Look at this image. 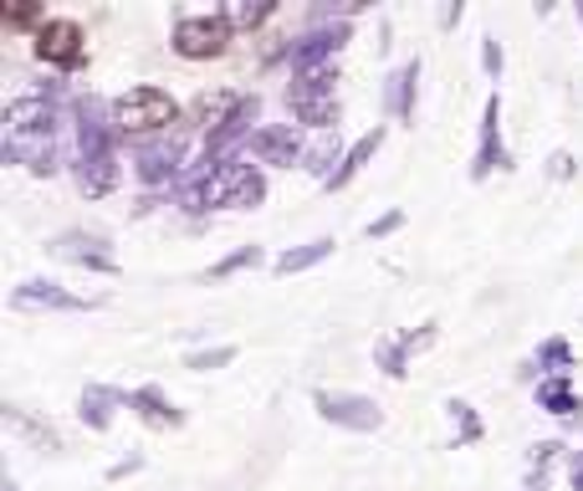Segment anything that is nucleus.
<instances>
[{
  "label": "nucleus",
  "mask_w": 583,
  "mask_h": 491,
  "mask_svg": "<svg viewBox=\"0 0 583 491\" xmlns=\"http://www.w3.org/2000/svg\"><path fill=\"white\" fill-rule=\"evenodd\" d=\"M333 246H338L333 236H318V241H307V246H292V252H282V256H277V272H282V277H292V272H307V266L328 262Z\"/></svg>",
  "instance_id": "nucleus-22"
},
{
  "label": "nucleus",
  "mask_w": 583,
  "mask_h": 491,
  "mask_svg": "<svg viewBox=\"0 0 583 491\" xmlns=\"http://www.w3.org/2000/svg\"><path fill=\"white\" fill-rule=\"evenodd\" d=\"M180 119V103H174L164 88H129V93L113 103V123L119 133H160Z\"/></svg>",
  "instance_id": "nucleus-4"
},
{
  "label": "nucleus",
  "mask_w": 583,
  "mask_h": 491,
  "mask_svg": "<svg viewBox=\"0 0 583 491\" xmlns=\"http://www.w3.org/2000/svg\"><path fill=\"white\" fill-rule=\"evenodd\" d=\"M579 16H583V6H579Z\"/></svg>",
  "instance_id": "nucleus-39"
},
{
  "label": "nucleus",
  "mask_w": 583,
  "mask_h": 491,
  "mask_svg": "<svg viewBox=\"0 0 583 491\" xmlns=\"http://www.w3.org/2000/svg\"><path fill=\"white\" fill-rule=\"evenodd\" d=\"M6 420H11L16 430H27L31 440H41L47 451H62V440H57V430H52V426H37V420H27V410H16V405H6Z\"/></svg>",
  "instance_id": "nucleus-26"
},
{
  "label": "nucleus",
  "mask_w": 583,
  "mask_h": 491,
  "mask_svg": "<svg viewBox=\"0 0 583 491\" xmlns=\"http://www.w3.org/2000/svg\"><path fill=\"white\" fill-rule=\"evenodd\" d=\"M456 21H461V0H456V6H446V11H440V27H456Z\"/></svg>",
  "instance_id": "nucleus-37"
},
{
  "label": "nucleus",
  "mask_w": 583,
  "mask_h": 491,
  "mask_svg": "<svg viewBox=\"0 0 583 491\" xmlns=\"http://www.w3.org/2000/svg\"><path fill=\"white\" fill-rule=\"evenodd\" d=\"M231 41V21L226 16H185L174 27V52L190 57V62H205V57H221Z\"/></svg>",
  "instance_id": "nucleus-6"
},
{
  "label": "nucleus",
  "mask_w": 583,
  "mask_h": 491,
  "mask_svg": "<svg viewBox=\"0 0 583 491\" xmlns=\"http://www.w3.org/2000/svg\"><path fill=\"white\" fill-rule=\"evenodd\" d=\"M333 82H338V72H333V67L297 72V78H292L287 108L297 113V123H307V129H318V133H333V123H338V98H333Z\"/></svg>",
  "instance_id": "nucleus-3"
},
{
  "label": "nucleus",
  "mask_w": 583,
  "mask_h": 491,
  "mask_svg": "<svg viewBox=\"0 0 583 491\" xmlns=\"http://www.w3.org/2000/svg\"><path fill=\"white\" fill-rule=\"evenodd\" d=\"M333 164H344V160H338V129H333V133H318V144L307 149V170H318V174H323V185L333 180Z\"/></svg>",
  "instance_id": "nucleus-24"
},
{
  "label": "nucleus",
  "mask_w": 583,
  "mask_h": 491,
  "mask_svg": "<svg viewBox=\"0 0 583 491\" xmlns=\"http://www.w3.org/2000/svg\"><path fill=\"white\" fill-rule=\"evenodd\" d=\"M256 113H262V98H256V93H246V98H241V108H236V113H231V119L221 123V129H215L211 139H205V154H200V170H211V164L221 170V164H226V154L236 149V139L256 133V129H252V123H256Z\"/></svg>",
  "instance_id": "nucleus-11"
},
{
  "label": "nucleus",
  "mask_w": 583,
  "mask_h": 491,
  "mask_svg": "<svg viewBox=\"0 0 583 491\" xmlns=\"http://www.w3.org/2000/svg\"><path fill=\"white\" fill-rule=\"evenodd\" d=\"M399 226H405V215H399V211H389V215H379V221L369 226V236L379 241V236H389V231H399Z\"/></svg>",
  "instance_id": "nucleus-32"
},
{
  "label": "nucleus",
  "mask_w": 583,
  "mask_h": 491,
  "mask_svg": "<svg viewBox=\"0 0 583 491\" xmlns=\"http://www.w3.org/2000/svg\"><path fill=\"white\" fill-rule=\"evenodd\" d=\"M11 307H16V313H93V303H88V297L67 293V287H57V282H41V277L21 282V287L11 293Z\"/></svg>",
  "instance_id": "nucleus-10"
},
{
  "label": "nucleus",
  "mask_w": 583,
  "mask_h": 491,
  "mask_svg": "<svg viewBox=\"0 0 583 491\" xmlns=\"http://www.w3.org/2000/svg\"><path fill=\"white\" fill-rule=\"evenodd\" d=\"M379 144H385V129H369V133H364V139H358V144L344 154V164L333 170L328 190H344V185H348V180H354L358 170H369V160H374V154H379Z\"/></svg>",
  "instance_id": "nucleus-20"
},
{
  "label": "nucleus",
  "mask_w": 583,
  "mask_h": 491,
  "mask_svg": "<svg viewBox=\"0 0 583 491\" xmlns=\"http://www.w3.org/2000/svg\"><path fill=\"white\" fill-rule=\"evenodd\" d=\"M272 11H277L272 0H256V6H231V11H221V16H226L231 27H262Z\"/></svg>",
  "instance_id": "nucleus-30"
},
{
  "label": "nucleus",
  "mask_w": 583,
  "mask_h": 491,
  "mask_svg": "<svg viewBox=\"0 0 583 491\" xmlns=\"http://www.w3.org/2000/svg\"><path fill=\"white\" fill-rule=\"evenodd\" d=\"M129 471H139V456H129V461H119V466H113V471H108V477L119 481V477H129Z\"/></svg>",
  "instance_id": "nucleus-36"
},
{
  "label": "nucleus",
  "mask_w": 583,
  "mask_h": 491,
  "mask_svg": "<svg viewBox=\"0 0 583 491\" xmlns=\"http://www.w3.org/2000/svg\"><path fill=\"white\" fill-rule=\"evenodd\" d=\"M348 41V21H338V27H318V31H307L303 41H292L287 47V57H292V67L297 72H318L323 62H328L338 47Z\"/></svg>",
  "instance_id": "nucleus-16"
},
{
  "label": "nucleus",
  "mask_w": 583,
  "mask_h": 491,
  "mask_svg": "<svg viewBox=\"0 0 583 491\" xmlns=\"http://www.w3.org/2000/svg\"><path fill=\"white\" fill-rule=\"evenodd\" d=\"M252 154L262 164H277V170H292L297 160H307V149L292 123H262V129L252 133Z\"/></svg>",
  "instance_id": "nucleus-15"
},
{
  "label": "nucleus",
  "mask_w": 583,
  "mask_h": 491,
  "mask_svg": "<svg viewBox=\"0 0 583 491\" xmlns=\"http://www.w3.org/2000/svg\"><path fill=\"white\" fill-rule=\"evenodd\" d=\"M569 481H573V491H583V451L569 456Z\"/></svg>",
  "instance_id": "nucleus-35"
},
{
  "label": "nucleus",
  "mask_w": 583,
  "mask_h": 491,
  "mask_svg": "<svg viewBox=\"0 0 583 491\" xmlns=\"http://www.w3.org/2000/svg\"><path fill=\"white\" fill-rule=\"evenodd\" d=\"M78 113V185L82 195H108L119 185V123H113V108H103V98H78L72 103Z\"/></svg>",
  "instance_id": "nucleus-1"
},
{
  "label": "nucleus",
  "mask_w": 583,
  "mask_h": 491,
  "mask_svg": "<svg viewBox=\"0 0 583 491\" xmlns=\"http://www.w3.org/2000/svg\"><path fill=\"white\" fill-rule=\"evenodd\" d=\"M436 338H440L436 323H420V328L399 333V338H389V344L374 348V364H379L389 379H405V374H410V359H415V354H425V348L436 344Z\"/></svg>",
  "instance_id": "nucleus-13"
},
{
  "label": "nucleus",
  "mask_w": 583,
  "mask_h": 491,
  "mask_svg": "<svg viewBox=\"0 0 583 491\" xmlns=\"http://www.w3.org/2000/svg\"><path fill=\"white\" fill-rule=\"evenodd\" d=\"M415 78H420V62L395 67V78H389L385 103H389V113H395V119H415Z\"/></svg>",
  "instance_id": "nucleus-21"
},
{
  "label": "nucleus",
  "mask_w": 583,
  "mask_h": 491,
  "mask_svg": "<svg viewBox=\"0 0 583 491\" xmlns=\"http://www.w3.org/2000/svg\"><path fill=\"white\" fill-rule=\"evenodd\" d=\"M82 52H88V37H82L78 21H67V16H52V21H41L37 27V57L52 67H78Z\"/></svg>",
  "instance_id": "nucleus-8"
},
{
  "label": "nucleus",
  "mask_w": 583,
  "mask_h": 491,
  "mask_svg": "<svg viewBox=\"0 0 583 491\" xmlns=\"http://www.w3.org/2000/svg\"><path fill=\"white\" fill-rule=\"evenodd\" d=\"M318 415L328 426H344V430H379L385 426V410L374 405L369 395H348V389H318L313 395Z\"/></svg>",
  "instance_id": "nucleus-5"
},
{
  "label": "nucleus",
  "mask_w": 583,
  "mask_h": 491,
  "mask_svg": "<svg viewBox=\"0 0 583 491\" xmlns=\"http://www.w3.org/2000/svg\"><path fill=\"white\" fill-rule=\"evenodd\" d=\"M558 451H563V446H553V440H543V446L532 451V477H528V491H548V466L558 461Z\"/></svg>",
  "instance_id": "nucleus-27"
},
{
  "label": "nucleus",
  "mask_w": 583,
  "mask_h": 491,
  "mask_svg": "<svg viewBox=\"0 0 583 491\" xmlns=\"http://www.w3.org/2000/svg\"><path fill=\"white\" fill-rule=\"evenodd\" d=\"M256 262H262V246H241V252L221 256V262L211 266V277L221 282V277H231V272H246V266H256Z\"/></svg>",
  "instance_id": "nucleus-28"
},
{
  "label": "nucleus",
  "mask_w": 583,
  "mask_h": 491,
  "mask_svg": "<svg viewBox=\"0 0 583 491\" xmlns=\"http://www.w3.org/2000/svg\"><path fill=\"white\" fill-rule=\"evenodd\" d=\"M6 21H11V27H27V21H37V6H16V11H6Z\"/></svg>",
  "instance_id": "nucleus-34"
},
{
  "label": "nucleus",
  "mask_w": 583,
  "mask_h": 491,
  "mask_svg": "<svg viewBox=\"0 0 583 491\" xmlns=\"http://www.w3.org/2000/svg\"><path fill=\"white\" fill-rule=\"evenodd\" d=\"M538 405L548 415H579L583 420V379L579 374H548L543 385H538Z\"/></svg>",
  "instance_id": "nucleus-17"
},
{
  "label": "nucleus",
  "mask_w": 583,
  "mask_h": 491,
  "mask_svg": "<svg viewBox=\"0 0 583 491\" xmlns=\"http://www.w3.org/2000/svg\"><path fill=\"white\" fill-rule=\"evenodd\" d=\"M569 374L573 369V348H569V338H548L543 348H538V359L528 364V374Z\"/></svg>",
  "instance_id": "nucleus-23"
},
{
  "label": "nucleus",
  "mask_w": 583,
  "mask_h": 491,
  "mask_svg": "<svg viewBox=\"0 0 583 491\" xmlns=\"http://www.w3.org/2000/svg\"><path fill=\"white\" fill-rule=\"evenodd\" d=\"M129 410L139 415V420H144L149 430H180V426H185V415H180V410L170 405V399H164L160 385L133 389V395H129Z\"/></svg>",
  "instance_id": "nucleus-18"
},
{
  "label": "nucleus",
  "mask_w": 583,
  "mask_h": 491,
  "mask_svg": "<svg viewBox=\"0 0 583 491\" xmlns=\"http://www.w3.org/2000/svg\"><path fill=\"white\" fill-rule=\"evenodd\" d=\"M548 174H553V180H569V174H573V160L563 154V149H558L553 160H548Z\"/></svg>",
  "instance_id": "nucleus-33"
},
{
  "label": "nucleus",
  "mask_w": 583,
  "mask_h": 491,
  "mask_svg": "<svg viewBox=\"0 0 583 491\" xmlns=\"http://www.w3.org/2000/svg\"><path fill=\"white\" fill-rule=\"evenodd\" d=\"M180 139H149V144H139L133 149V174H139V185H149V190H160V185H170L174 174H180Z\"/></svg>",
  "instance_id": "nucleus-12"
},
{
  "label": "nucleus",
  "mask_w": 583,
  "mask_h": 491,
  "mask_svg": "<svg viewBox=\"0 0 583 491\" xmlns=\"http://www.w3.org/2000/svg\"><path fill=\"white\" fill-rule=\"evenodd\" d=\"M6 491H16V481H6Z\"/></svg>",
  "instance_id": "nucleus-38"
},
{
  "label": "nucleus",
  "mask_w": 583,
  "mask_h": 491,
  "mask_svg": "<svg viewBox=\"0 0 583 491\" xmlns=\"http://www.w3.org/2000/svg\"><path fill=\"white\" fill-rule=\"evenodd\" d=\"M491 170H512L502 144V93H491L481 108V139H477V160H471V180H487Z\"/></svg>",
  "instance_id": "nucleus-9"
},
{
  "label": "nucleus",
  "mask_w": 583,
  "mask_h": 491,
  "mask_svg": "<svg viewBox=\"0 0 583 491\" xmlns=\"http://www.w3.org/2000/svg\"><path fill=\"white\" fill-rule=\"evenodd\" d=\"M6 160L31 174L57 170V119L47 98H16L6 108Z\"/></svg>",
  "instance_id": "nucleus-2"
},
{
  "label": "nucleus",
  "mask_w": 583,
  "mask_h": 491,
  "mask_svg": "<svg viewBox=\"0 0 583 491\" xmlns=\"http://www.w3.org/2000/svg\"><path fill=\"white\" fill-rule=\"evenodd\" d=\"M119 405H129V395H123V389L88 385V389H82L78 415H82V426H88V430H108V426H113V410H119Z\"/></svg>",
  "instance_id": "nucleus-19"
},
{
  "label": "nucleus",
  "mask_w": 583,
  "mask_h": 491,
  "mask_svg": "<svg viewBox=\"0 0 583 491\" xmlns=\"http://www.w3.org/2000/svg\"><path fill=\"white\" fill-rule=\"evenodd\" d=\"M231 359H236V344H221V348H200V354H190V359H185V369L205 374V369H221V364H231Z\"/></svg>",
  "instance_id": "nucleus-29"
},
{
  "label": "nucleus",
  "mask_w": 583,
  "mask_h": 491,
  "mask_svg": "<svg viewBox=\"0 0 583 491\" xmlns=\"http://www.w3.org/2000/svg\"><path fill=\"white\" fill-rule=\"evenodd\" d=\"M262 200H266V180L256 164L226 160L215 170V205H226V211H256Z\"/></svg>",
  "instance_id": "nucleus-7"
},
{
  "label": "nucleus",
  "mask_w": 583,
  "mask_h": 491,
  "mask_svg": "<svg viewBox=\"0 0 583 491\" xmlns=\"http://www.w3.org/2000/svg\"><path fill=\"white\" fill-rule=\"evenodd\" d=\"M481 62H487L491 78H502V47H497V37H481Z\"/></svg>",
  "instance_id": "nucleus-31"
},
{
  "label": "nucleus",
  "mask_w": 583,
  "mask_h": 491,
  "mask_svg": "<svg viewBox=\"0 0 583 491\" xmlns=\"http://www.w3.org/2000/svg\"><path fill=\"white\" fill-rule=\"evenodd\" d=\"M446 410H451V420H456V446H471V440H481V420H477V410H471L466 399H451Z\"/></svg>",
  "instance_id": "nucleus-25"
},
{
  "label": "nucleus",
  "mask_w": 583,
  "mask_h": 491,
  "mask_svg": "<svg viewBox=\"0 0 583 491\" xmlns=\"http://www.w3.org/2000/svg\"><path fill=\"white\" fill-rule=\"evenodd\" d=\"M57 262H72V266H88V272H119L113 252H108L103 236H88V231H62V236L47 246Z\"/></svg>",
  "instance_id": "nucleus-14"
}]
</instances>
